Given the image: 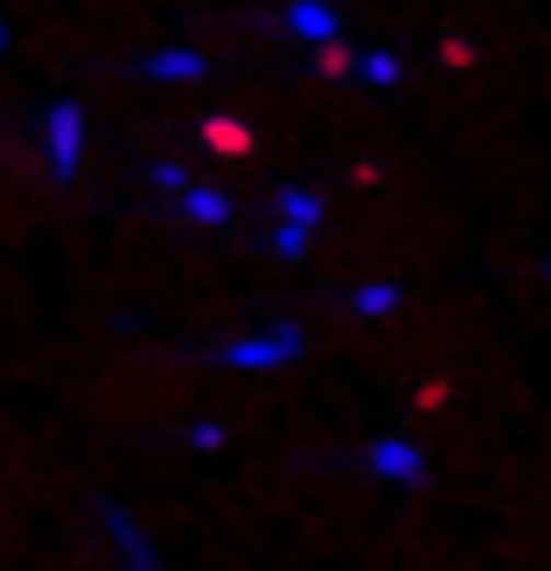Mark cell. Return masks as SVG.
<instances>
[{"label": "cell", "mask_w": 551, "mask_h": 571, "mask_svg": "<svg viewBox=\"0 0 551 571\" xmlns=\"http://www.w3.org/2000/svg\"><path fill=\"white\" fill-rule=\"evenodd\" d=\"M138 72H145V79H184V85H191V79H204V72H210V59H204V53H191V46H171V53L145 59Z\"/></svg>", "instance_id": "obj_6"}, {"label": "cell", "mask_w": 551, "mask_h": 571, "mask_svg": "<svg viewBox=\"0 0 551 571\" xmlns=\"http://www.w3.org/2000/svg\"><path fill=\"white\" fill-rule=\"evenodd\" d=\"M79 145H85V118L72 99H59L46 112V151H53V178H79Z\"/></svg>", "instance_id": "obj_2"}, {"label": "cell", "mask_w": 551, "mask_h": 571, "mask_svg": "<svg viewBox=\"0 0 551 571\" xmlns=\"http://www.w3.org/2000/svg\"><path fill=\"white\" fill-rule=\"evenodd\" d=\"M309 237H315L309 224H283V230L269 237V250H276V256H302V250H309Z\"/></svg>", "instance_id": "obj_13"}, {"label": "cell", "mask_w": 551, "mask_h": 571, "mask_svg": "<svg viewBox=\"0 0 551 571\" xmlns=\"http://www.w3.org/2000/svg\"><path fill=\"white\" fill-rule=\"evenodd\" d=\"M355 72H361L368 85H401V59H394V53H368V59H355Z\"/></svg>", "instance_id": "obj_11"}, {"label": "cell", "mask_w": 551, "mask_h": 571, "mask_svg": "<svg viewBox=\"0 0 551 571\" xmlns=\"http://www.w3.org/2000/svg\"><path fill=\"white\" fill-rule=\"evenodd\" d=\"M296 355H302V329L283 322L276 335H243V342H230L217 362H230V368H283V362H296Z\"/></svg>", "instance_id": "obj_1"}, {"label": "cell", "mask_w": 551, "mask_h": 571, "mask_svg": "<svg viewBox=\"0 0 551 571\" xmlns=\"http://www.w3.org/2000/svg\"><path fill=\"white\" fill-rule=\"evenodd\" d=\"M151 184H158V191H184L191 171H184V164H151Z\"/></svg>", "instance_id": "obj_15"}, {"label": "cell", "mask_w": 551, "mask_h": 571, "mask_svg": "<svg viewBox=\"0 0 551 571\" xmlns=\"http://www.w3.org/2000/svg\"><path fill=\"white\" fill-rule=\"evenodd\" d=\"M105 533H112V539L125 546V559H131V566H158V552H151V546L138 539V526H131V513H118V506H105Z\"/></svg>", "instance_id": "obj_9"}, {"label": "cell", "mask_w": 551, "mask_h": 571, "mask_svg": "<svg viewBox=\"0 0 551 571\" xmlns=\"http://www.w3.org/2000/svg\"><path fill=\"white\" fill-rule=\"evenodd\" d=\"M447 395H454L447 381H421V388H414V408H427V414H434V408H447Z\"/></svg>", "instance_id": "obj_16"}, {"label": "cell", "mask_w": 551, "mask_h": 571, "mask_svg": "<svg viewBox=\"0 0 551 571\" xmlns=\"http://www.w3.org/2000/svg\"><path fill=\"white\" fill-rule=\"evenodd\" d=\"M440 66H447V72H467V66H473V46H467L460 33H447V39H440Z\"/></svg>", "instance_id": "obj_14"}, {"label": "cell", "mask_w": 551, "mask_h": 571, "mask_svg": "<svg viewBox=\"0 0 551 571\" xmlns=\"http://www.w3.org/2000/svg\"><path fill=\"white\" fill-rule=\"evenodd\" d=\"M177 217L184 224H230V197L223 191H210V184H184V204H177Z\"/></svg>", "instance_id": "obj_7"}, {"label": "cell", "mask_w": 551, "mask_h": 571, "mask_svg": "<svg viewBox=\"0 0 551 571\" xmlns=\"http://www.w3.org/2000/svg\"><path fill=\"white\" fill-rule=\"evenodd\" d=\"M368 473H375V480H388V487H421L427 454H421L414 441H401V434H381V441L368 447Z\"/></svg>", "instance_id": "obj_3"}, {"label": "cell", "mask_w": 551, "mask_h": 571, "mask_svg": "<svg viewBox=\"0 0 551 571\" xmlns=\"http://www.w3.org/2000/svg\"><path fill=\"white\" fill-rule=\"evenodd\" d=\"M191 447H197V454H217V447H223V427H217V421H197V427H191Z\"/></svg>", "instance_id": "obj_17"}, {"label": "cell", "mask_w": 551, "mask_h": 571, "mask_svg": "<svg viewBox=\"0 0 551 571\" xmlns=\"http://www.w3.org/2000/svg\"><path fill=\"white\" fill-rule=\"evenodd\" d=\"M276 217H283V224H309V230H315V224H322V197H315L309 184H283V191H276Z\"/></svg>", "instance_id": "obj_8"}, {"label": "cell", "mask_w": 551, "mask_h": 571, "mask_svg": "<svg viewBox=\"0 0 551 571\" xmlns=\"http://www.w3.org/2000/svg\"><path fill=\"white\" fill-rule=\"evenodd\" d=\"M348 302H355V316H394V309H401V289H394V283H368V289H355Z\"/></svg>", "instance_id": "obj_10"}, {"label": "cell", "mask_w": 551, "mask_h": 571, "mask_svg": "<svg viewBox=\"0 0 551 571\" xmlns=\"http://www.w3.org/2000/svg\"><path fill=\"white\" fill-rule=\"evenodd\" d=\"M283 20H289V33H296L302 46H329V39H342V13H335L329 0H296Z\"/></svg>", "instance_id": "obj_4"}, {"label": "cell", "mask_w": 551, "mask_h": 571, "mask_svg": "<svg viewBox=\"0 0 551 571\" xmlns=\"http://www.w3.org/2000/svg\"><path fill=\"white\" fill-rule=\"evenodd\" d=\"M315 72H329V79H342V72H355V53H348L342 39H329V46H315Z\"/></svg>", "instance_id": "obj_12"}, {"label": "cell", "mask_w": 551, "mask_h": 571, "mask_svg": "<svg viewBox=\"0 0 551 571\" xmlns=\"http://www.w3.org/2000/svg\"><path fill=\"white\" fill-rule=\"evenodd\" d=\"M7 46H13V26H7V20H0V53H7Z\"/></svg>", "instance_id": "obj_18"}, {"label": "cell", "mask_w": 551, "mask_h": 571, "mask_svg": "<svg viewBox=\"0 0 551 571\" xmlns=\"http://www.w3.org/2000/svg\"><path fill=\"white\" fill-rule=\"evenodd\" d=\"M197 138H204L210 151H223V158H250V151H256V132H250V118H237V112H210V118L197 125Z\"/></svg>", "instance_id": "obj_5"}]
</instances>
